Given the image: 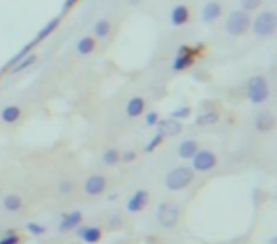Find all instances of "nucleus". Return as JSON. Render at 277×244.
<instances>
[{
    "mask_svg": "<svg viewBox=\"0 0 277 244\" xmlns=\"http://www.w3.org/2000/svg\"><path fill=\"white\" fill-rule=\"evenodd\" d=\"M194 178H196V172L192 170V167L181 165V167H175L167 172V176H165V187L169 191H181V189L188 187L194 182Z\"/></svg>",
    "mask_w": 277,
    "mask_h": 244,
    "instance_id": "1",
    "label": "nucleus"
},
{
    "mask_svg": "<svg viewBox=\"0 0 277 244\" xmlns=\"http://www.w3.org/2000/svg\"><path fill=\"white\" fill-rule=\"evenodd\" d=\"M275 27L277 16L273 10H264L254 19H251V31L256 38H269L275 33Z\"/></svg>",
    "mask_w": 277,
    "mask_h": 244,
    "instance_id": "2",
    "label": "nucleus"
},
{
    "mask_svg": "<svg viewBox=\"0 0 277 244\" xmlns=\"http://www.w3.org/2000/svg\"><path fill=\"white\" fill-rule=\"evenodd\" d=\"M251 14L245 10H234L230 12V16L226 17V33L230 36H243L249 33L251 29Z\"/></svg>",
    "mask_w": 277,
    "mask_h": 244,
    "instance_id": "3",
    "label": "nucleus"
},
{
    "mask_svg": "<svg viewBox=\"0 0 277 244\" xmlns=\"http://www.w3.org/2000/svg\"><path fill=\"white\" fill-rule=\"evenodd\" d=\"M247 99L252 104H264L269 99V85L264 76H251L247 80Z\"/></svg>",
    "mask_w": 277,
    "mask_h": 244,
    "instance_id": "4",
    "label": "nucleus"
},
{
    "mask_svg": "<svg viewBox=\"0 0 277 244\" xmlns=\"http://www.w3.org/2000/svg\"><path fill=\"white\" fill-rule=\"evenodd\" d=\"M181 218V208L173 201H164L158 206V223L164 229H175Z\"/></svg>",
    "mask_w": 277,
    "mask_h": 244,
    "instance_id": "5",
    "label": "nucleus"
},
{
    "mask_svg": "<svg viewBox=\"0 0 277 244\" xmlns=\"http://www.w3.org/2000/svg\"><path fill=\"white\" fill-rule=\"evenodd\" d=\"M198 59V50L192 46H181L173 57V72H184L190 67H194V63Z\"/></svg>",
    "mask_w": 277,
    "mask_h": 244,
    "instance_id": "6",
    "label": "nucleus"
},
{
    "mask_svg": "<svg viewBox=\"0 0 277 244\" xmlns=\"http://www.w3.org/2000/svg\"><path fill=\"white\" fill-rule=\"evenodd\" d=\"M192 170L194 172H209V170H213V168L217 167L218 163V157L215 152H211V150H201L199 148L196 155L192 157Z\"/></svg>",
    "mask_w": 277,
    "mask_h": 244,
    "instance_id": "7",
    "label": "nucleus"
},
{
    "mask_svg": "<svg viewBox=\"0 0 277 244\" xmlns=\"http://www.w3.org/2000/svg\"><path fill=\"white\" fill-rule=\"evenodd\" d=\"M148 202H150V193H148L147 189H137V191H133V195L127 199L125 208H127L129 214H138V212H143L147 208Z\"/></svg>",
    "mask_w": 277,
    "mask_h": 244,
    "instance_id": "8",
    "label": "nucleus"
},
{
    "mask_svg": "<svg viewBox=\"0 0 277 244\" xmlns=\"http://www.w3.org/2000/svg\"><path fill=\"white\" fill-rule=\"evenodd\" d=\"M106 187H108V182L103 174H91L84 182V193L89 195V197H99L106 191Z\"/></svg>",
    "mask_w": 277,
    "mask_h": 244,
    "instance_id": "9",
    "label": "nucleus"
},
{
    "mask_svg": "<svg viewBox=\"0 0 277 244\" xmlns=\"http://www.w3.org/2000/svg\"><path fill=\"white\" fill-rule=\"evenodd\" d=\"M82 221H84V214L82 210H72V212H65L59 219V233H69V231H74L76 227L82 225Z\"/></svg>",
    "mask_w": 277,
    "mask_h": 244,
    "instance_id": "10",
    "label": "nucleus"
},
{
    "mask_svg": "<svg viewBox=\"0 0 277 244\" xmlns=\"http://www.w3.org/2000/svg\"><path fill=\"white\" fill-rule=\"evenodd\" d=\"M76 236L86 244H97L103 238V229L97 225H80L76 227Z\"/></svg>",
    "mask_w": 277,
    "mask_h": 244,
    "instance_id": "11",
    "label": "nucleus"
},
{
    "mask_svg": "<svg viewBox=\"0 0 277 244\" xmlns=\"http://www.w3.org/2000/svg\"><path fill=\"white\" fill-rule=\"evenodd\" d=\"M222 16V4L217 0H211L207 4H203L201 8V21L203 23H215Z\"/></svg>",
    "mask_w": 277,
    "mask_h": 244,
    "instance_id": "12",
    "label": "nucleus"
},
{
    "mask_svg": "<svg viewBox=\"0 0 277 244\" xmlns=\"http://www.w3.org/2000/svg\"><path fill=\"white\" fill-rule=\"evenodd\" d=\"M156 127H158V133H162V135H164V138L181 135V131H182L181 121H177V119H173V118L160 119Z\"/></svg>",
    "mask_w": 277,
    "mask_h": 244,
    "instance_id": "13",
    "label": "nucleus"
},
{
    "mask_svg": "<svg viewBox=\"0 0 277 244\" xmlns=\"http://www.w3.org/2000/svg\"><path fill=\"white\" fill-rule=\"evenodd\" d=\"M169 21L173 27H184L190 21V8L186 4H177L169 14Z\"/></svg>",
    "mask_w": 277,
    "mask_h": 244,
    "instance_id": "14",
    "label": "nucleus"
},
{
    "mask_svg": "<svg viewBox=\"0 0 277 244\" xmlns=\"http://www.w3.org/2000/svg\"><path fill=\"white\" fill-rule=\"evenodd\" d=\"M145 112H147V101L143 97H131L127 104H125V114L133 119L141 118Z\"/></svg>",
    "mask_w": 277,
    "mask_h": 244,
    "instance_id": "15",
    "label": "nucleus"
},
{
    "mask_svg": "<svg viewBox=\"0 0 277 244\" xmlns=\"http://www.w3.org/2000/svg\"><path fill=\"white\" fill-rule=\"evenodd\" d=\"M199 150V144L198 140H194V138H186V140H182L181 144H179V148H177V153H179V157L181 159H192L194 155H196V152Z\"/></svg>",
    "mask_w": 277,
    "mask_h": 244,
    "instance_id": "16",
    "label": "nucleus"
},
{
    "mask_svg": "<svg viewBox=\"0 0 277 244\" xmlns=\"http://www.w3.org/2000/svg\"><path fill=\"white\" fill-rule=\"evenodd\" d=\"M218 121H220V112L218 110H209V112H201L199 116H196V125L198 127L215 125Z\"/></svg>",
    "mask_w": 277,
    "mask_h": 244,
    "instance_id": "17",
    "label": "nucleus"
},
{
    "mask_svg": "<svg viewBox=\"0 0 277 244\" xmlns=\"http://www.w3.org/2000/svg\"><path fill=\"white\" fill-rule=\"evenodd\" d=\"M59 23H61V17H53L52 21H48L46 25L40 29V33L36 34V38H35V44L38 46L40 42H44L48 36H52L55 31H57V27H59Z\"/></svg>",
    "mask_w": 277,
    "mask_h": 244,
    "instance_id": "18",
    "label": "nucleus"
},
{
    "mask_svg": "<svg viewBox=\"0 0 277 244\" xmlns=\"http://www.w3.org/2000/svg\"><path fill=\"white\" fill-rule=\"evenodd\" d=\"M19 118H21V108L16 104H10V106H4L0 110V119L4 123H18Z\"/></svg>",
    "mask_w": 277,
    "mask_h": 244,
    "instance_id": "19",
    "label": "nucleus"
},
{
    "mask_svg": "<svg viewBox=\"0 0 277 244\" xmlns=\"http://www.w3.org/2000/svg\"><path fill=\"white\" fill-rule=\"evenodd\" d=\"M2 206H4V210L8 212H19L23 208V199L18 193H8L2 199Z\"/></svg>",
    "mask_w": 277,
    "mask_h": 244,
    "instance_id": "20",
    "label": "nucleus"
},
{
    "mask_svg": "<svg viewBox=\"0 0 277 244\" xmlns=\"http://www.w3.org/2000/svg\"><path fill=\"white\" fill-rule=\"evenodd\" d=\"M95 36H82L76 44V51H78V55H89L95 51Z\"/></svg>",
    "mask_w": 277,
    "mask_h": 244,
    "instance_id": "21",
    "label": "nucleus"
},
{
    "mask_svg": "<svg viewBox=\"0 0 277 244\" xmlns=\"http://www.w3.org/2000/svg\"><path fill=\"white\" fill-rule=\"evenodd\" d=\"M110 33H112V23H110L108 19H99L95 25H93V34H95L99 40L108 38Z\"/></svg>",
    "mask_w": 277,
    "mask_h": 244,
    "instance_id": "22",
    "label": "nucleus"
},
{
    "mask_svg": "<svg viewBox=\"0 0 277 244\" xmlns=\"http://www.w3.org/2000/svg\"><path fill=\"white\" fill-rule=\"evenodd\" d=\"M273 123H275V119H273V116L269 112H262L258 118H256V121H254V125H256V129H258L260 133L269 131L273 127Z\"/></svg>",
    "mask_w": 277,
    "mask_h": 244,
    "instance_id": "23",
    "label": "nucleus"
},
{
    "mask_svg": "<svg viewBox=\"0 0 277 244\" xmlns=\"http://www.w3.org/2000/svg\"><path fill=\"white\" fill-rule=\"evenodd\" d=\"M36 61H38V57H36L35 53H29L25 59H21L19 63H16V65L12 67V72H14V74H19V72H23V70L33 67Z\"/></svg>",
    "mask_w": 277,
    "mask_h": 244,
    "instance_id": "24",
    "label": "nucleus"
},
{
    "mask_svg": "<svg viewBox=\"0 0 277 244\" xmlns=\"http://www.w3.org/2000/svg\"><path fill=\"white\" fill-rule=\"evenodd\" d=\"M35 48H36L35 40H31V42L27 44V46H23V48H21V50H19L18 53H16V55L12 57V59H10L8 67H14L16 63H19V61H21V59H25V57H27V55H29V53H33V50H35Z\"/></svg>",
    "mask_w": 277,
    "mask_h": 244,
    "instance_id": "25",
    "label": "nucleus"
},
{
    "mask_svg": "<svg viewBox=\"0 0 277 244\" xmlns=\"http://www.w3.org/2000/svg\"><path fill=\"white\" fill-rule=\"evenodd\" d=\"M120 153L116 148H108L106 152L103 153V163L106 167H114V165H118L120 163Z\"/></svg>",
    "mask_w": 277,
    "mask_h": 244,
    "instance_id": "26",
    "label": "nucleus"
},
{
    "mask_svg": "<svg viewBox=\"0 0 277 244\" xmlns=\"http://www.w3.org/2000/svg\"><path fill=\"white\" fill-rule=\"evenodd\" d=\"M164 140H165L164 135L156 131V135H154L152 138H150V140H148V144H145L143 152H145V153H152L154 150H156V148H160V146H162V142H164Z\"/></svg>",
    "mask_w": 277,
    "mask_h": 244,
    "instance_id": "27",
    "label": "nucleus"
},
{
    "mask_svg": "<svg viewBox=\"0 0 277 244\" xmlns=\"http://www.w3.org/2000/svg\"><path fill=\"white\" fill-rule=\"evenodd\" d=\"M21 242V236L16 229H8L4 231V235L0 236V244H19Z\"/></svg>",
    "mask_w": 277,
    "mask_h": 244,
    "instance_id": "28",
    "label": "nucleus"
},
{
    "mask_svg": "<svg viewBox=\"0 0 277 244\" xmlns=\"http://www.w3.org/2000/svg\"><path fill=\"white\" fill-rule=\"evenodd\" d=\"M192 114L190 106H179V108H175L173 112H171V116L169 118L177 119V121H182V119H188Z\"/></svg>",
    "mask_w": 277,
    "mask_h": 244,
    "instance_id": "29",
    "label": "nucleus"
},
{
    "mask_svg": "<svg viewBox=\"0 0 277 244\" xmlns=\"http://www.w3.org/2000/svg\"><path fill=\"white\" fill-rule=\"evenodd\" d=\"M27 233H31L33 236H42L46 233V227H44L42 223H38V221H29L25 225Z\"/></svg>",
    "mask_w": 277,
    "mask_h": 244,
    "instance_id": "30",
    "label": "nucleus"
},
{
    "mask_svg": "<svg viewBox=\"0 0 277 244\" xmlns=\"http://www.w3.org/2000/svg\"><path fill=\"white\" fill-rule=\"evenodd\" d=\"M262 2L264 0H239V6H241V10L251 14V12H256L262 6Z\"/></svg>",
    "mask_w": 277,
    "mask_h": 244,
    "instance_id": "31",
    "label": "nucleus"
},
{
    "mask_svg": "<svg viewBox=\"0 0 277 244\" xmlns=\"http://www.w3.org/2000/svg\"><path fill=\"white\" fill-rule=\"evenodd\" d=\"M143 116H145V125H147V127H156V125H158V121H160V114H158L156 110H150V112H145Z\"/></svg>",
    "mask_w": 277,
    "mask_h": 244,
    "instance_id": "32",
    "label": "nucleus"
},
{
    "mask_svg": "<svg viewBox=\"0 0 277 244\" xmlns=\"http://www.w3.org/2000/svg\"><path fill=\"white\" fill-rule=\"evenodd\" d=\"M74 191V184L70 182V180H63L59 184V193L61 195H70Z\"/></svg>",
    "mask_w": 277,
    "mask_h": 244,
    "instance_id": "33",
    "label": "nucleus"
},
{
    "mask_svg": "<svg viewBox=\"0 0 277 244\" xmlns=\"http://www.w3.org/2000/svg\"><path fill=\"white\" fill-rule=\"evenodd\" d=\"M135 159H137V152H133V150L120 153V163H133Z\"/></svg>",
    "mask_w": 277,
    "mask_h": 244,
    "instance_id": "34",
    "label": "nucleus"
},
{
    "mask_svg": "<svg viewBox=\"0 0 277 244\" xmlns=\"http://www.w3.org/2000/svg\"><path fill=\"white\" fill-rule=\"evenodd\" d=\"M76 2H78V0H65V4H63V14H67V12H69V10L72 8Z\"/></svg>",
    "mask_w": 277,
    "mask_h": 244,
    "instance_id": "35",
    "label": "nucleus"
},
{
    "mask_svg": "<svg viewBox=\"0 0 277 244\" xmlns=\"http://www.w3.org/2000/svg\"><path fill=\"white\" fill-rule=\"evenodd\" d=\"M121 225V218L120 216H114V219H110V227H120Z\"/></svg>",
    "mask_w": 277,
    "mask_h": 244,
    "instance_id": "36",
    "label": "nucleus"
},
{
    "mask_svg": "<svg viewBox=\"0 0 277 244\" xmlns=\"http://www.w3.org/2000/svg\"><path fill=\"white\" fill-rule=\"evenodd\" d=\"M268 244H277V238H275V236H271V238L268 240Z\"/></svg>",
    "mask_w": 277,
    "mask_h": 244,
    "instance_id": "37",
    "label": "nucleus"
}]
</instances>
